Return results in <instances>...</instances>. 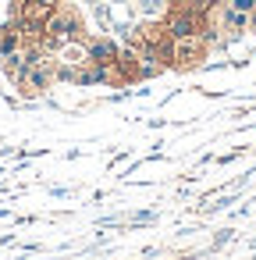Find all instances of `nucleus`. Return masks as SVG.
Masks as SVG:
<instances>
[{
    "label": "nucleus",
    "mask_w": 256,
    "mask_h": 260,
    "mask_svg": "<svg viewBox=\"0 0 256 260\" xmlns=\"http://www.w3.org/2000/svg\"><path fill=\"white\" fill-rule=\"evenodd\" d=\"M228 8H235V11H242V15H252V11H256V0H228Z\"/></svg>",
    "instance_id": "f257e3e1"
}]
</instances>
